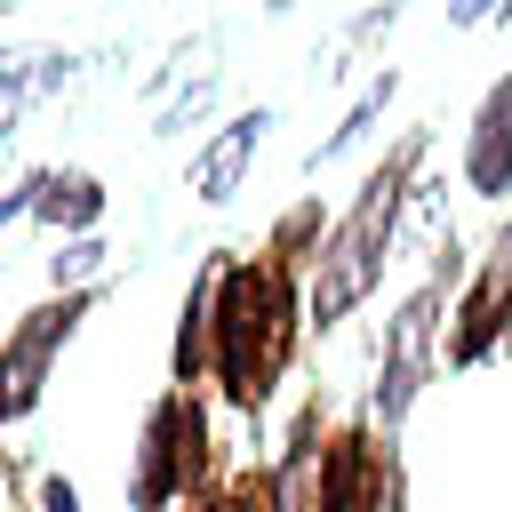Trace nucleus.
<instances>
[{
	"mask_svg": "<svg viewBox=\"0 0 512 512\" xmlns=\"http://www.w3.org/2000/svg\"><path fill=\"white\" fill-rule=\"evenodd\" d=\"M304 328V288H296V256L256 248V256H216V304H208V376L224 384V400L240 416H256L296 352Z\"/></svg>",
	"mask_w": 512,
	"mask_h": 512,
	"instance_id": "1",
	"label": "nucleus"
},
{
	"mask_svg": "<svg viewBox=\"0 0 512 512\" xmlns=\"http://www.w3.org/2000/svg\"><path fill=\"white\" fill-rule=\"evenodd\" d=\"M416 160H424V136H408L400 152H384V168L360 176L352 208L328 224L320 256H312V288H304V328H344L376 288H384V264H392V240H400V216H408V192H416Z\"/></svg>",
	"mask_w": 512,
	"mask_h": 512,
	"instance_id": "2",
	"label": "nucleus"
},
{
	"mask_svg": "<svg viewBox=\"0 0 512 512\" xmlns=\"http://www.w3.org/2000/svg\"><path fill=\"white\" fill-rule=\"evenodd\" d=\"M464 256H456V232L440 240V264L400 296V312L384 320V360H376V384H368V424L376 432H400L408 408L424 400L432 384V344H440V312H448V288H456Z\"/></svg>",
	"mask_w": 512,
	"mask_h": 512,
	"instance_id": "3",
	"label": "nucleus"
},
{
	"mask_svg": "<svg viewBox=\"0 0 512 512\" xmlns=\"http://www.w3.org/2000/svg\"><path fill=\"white\" fill-rule=\"evenodd\" d=\"M208 472V416L192 384H168L144 416V440L128 456V512H168L176 496H192Z\"/></svg>",
	"mask_w": 512,
	"mask_h": 512,
	"instance_id": "4",
	"label": "nucleus"
},
{
	"mask_svg": "<svg viewBox=\"0 0 512 512\" xmlns=\"http://www.w3.org/2000/svg\"><path fill=\"white\" fill-rule=\"evenodd\" d=\"M88 312H96V288H56V296H40V304L0 336V424H24V416L40 408L64 344L80 336Z\"/></svg>",
	"mask_w": 512,
	"mask_h": 512,
	"instance_id": "5",
	"label": "nucleus"
},
{
	"mask_svg": "<svg viewBox=\"0 0 512 512\" xmlns=\"http://www.w3.org/2000/svg\"><path fill=\"white\" fill-rule=\"evenodd\" d=\"M304 512H400V456H392V432H376V424L328 432V448H320V464H312Z\"/></svg>",
	"mask_w": 512,
	"mask_h": 512,
	"instance_id": "6",
	"label": "nucleus"
},
{
	"mask_svg": "<svg viewBox=\"0 0 512 512\" xmlns=\"http://www.w3.org/2000/svg\"><path fill=\"white\" fill-rule=\"evenodd\" d=\"M448 320H456L448 328V368H480L488 352H504V336H512V224L488 240V256L464 280V296H456Z\"/></svg>",
	"mask_w": 512,
	"mask_h": 512,
	"instance_id": "7",
	"label": "nucleus"
},
{
	"mask_svg": "<svg viewBox=\"0 0 512 512\" xmlns=\"http://www.w3.org/2000/svg\"><path fill=\"white\" fill-rule=\"evenodd\" d=\"M456 176L472 200H512V72H496L464 120V152H456Z\"/></svg>",
	"mask_w": 512,
	"mask_h": 512,
	"instance_id": "8",
	"label": "nucleus"
},
{
	"mask_svg": "<svg viewBox=\"0 0 512 512\" xmlns=\"http://www.w3.org/2000/svg\"><path fill=\"white\" fill-rule=\"evenodd\" d=\"M264 128H272V104H256V112H232L200 152H192V168H184V184H192V200H208V208H224L232 192H240V176H248V160L264 152Z\"/></svg>",
	"mask_w": 512,
	"mask_h": 512,
	"instance_id": "9",
	"label": "nucleus"
},
{
	"mask_svg": "<svg viewBox=\"0 0 512 512\" xmlns=\"http://www.w3.org/2000/svg\"><path fill=\"white\" fill-rule=\"evenodd\" d=\"M96 216H104V184L88 176V168H40V192H32V224L40 232H96Z\"/></svg>",
	"mask_w": 512,
	"mask_h": 512,
	"instance_id": "10",
	"label": "nucleus"
},
{
	"mask_svg": "<svg viewBox=\"0 0 512 512\" xmlns=\"http://www.w3.org/2000/svg\"><path fill=\"white\" fill-rule=\"evenodd\" d=\"M224 256V248H216ZM216 256L192 272L184 304H176V344H168V384H200L208 376V304H216Z\"/></svg>",
	"mask_w": 512,
	"mask_h": 512,
	"instance_id": "11",
	"label": "nucleus"
},
{
	"mask_svg": "<svg viewBox=\"0 0 512 512\" xmlns=\"http://www.w3.org/2000/svg\"><path fill=\"white\" fill-rule=\"evenodd\" d=\"M392 88H400V72H392V64H384V72H376V80H368V88H360V104H352V112H344V120H336V136H320V144H312V152H304V176H320V168H328V160H344V152H352V144H368V136H376V120H384V104H392Z\"/></svg>",
	"mask_w": 512,
	"mask_h": 512,
	"instance_id": "12",
	"label": "nucleus"
},
{
	"mask_svg": "<svg viewBox=\"0 0 512 512\" xmlns=\"http://www.w3.org/2000/svg\"><path fill=\"white\" fill-rule=\"evenodd\" d=\"M200 512H296V504H288V488H280L272 472H256V464H248V472H232Z\"/></svg>",
	"mask_w": 512,
	"mask_h": 512,
	"instance_id": "13",
	"label": "nucleus"
},
{
	"mask_svg": "<svg viewBox=\"0 0 512 512\" xmlns=\"http://www.w3.org/2000/svg\"><path fill=\"white\" fill-rule=\"evenodd\" d=\"M104 264H112V248H104L96 232H72V240H64V248L48 256V280H56V288H88V280H96Z\"/></svg>",
	"mask_w": 512,
	"mask_h": 512,
	"instance_id": "14",
	"label": "nucleus"
},
{
	"mask_svg": "<svg viewBox=\"0 0 512 512\" xmlns=\"http://www.w3.org/2000/svg\"><path fill=\"white\" fill-rule=\"evenodd\" d=\"M208 104H216V72H200V80H192V88H184V96L160 112V136H184V120H200Z\"/></svg>",
	"mask_w": 512,
	"mask_h": 512,
	"instance_id": "15",
	"label": "nucleus"
},
{
	"mask_svg": "<svg viewBox=\"0 0 512 512\" xmlns=\"http://www.w3.org/2000/svg\"><path fill=\"white\" fill-rule=\"evenodd\" d=\"M32 192H40V168H32V176H16V184L0 192V224H24V216H32Z\"/></svg>",
	"mask_w": 512,
	"mask_h": 512,
	"instance_id": "16",
	"label": "nucleus"
},
{
	"mask_svg": "<svg viewBox=\"0 0 512 512\" xmlns=\"http://www.w3.org/2000/svg\"><path fill=\"white\" fill-rule=\"evenodd\" d=\"M40 512H80V488L64 472H40Z\"/></svg>",
	"mask_w": 512,
	"mask_h": 512,
	"instance_id": "17",
	"label": "nucleus"
},
{
	"mask_svg": "<svg viewBox=\"0 0 512 512\" xmlns=\"http://www.w3.org/2000/svg\"><path fill=\"white\" fill-rule=\"evenodd\" d=\"M504 16V0H448V24L456 32H472V24H496Z\"/></svg>",
	"mask_w": 512,
	"mask_h": 512,
	"instance_id": "18",
	"label": "nucleus"
},
{
	"mask_svg": "<svg viewBox=\"0 0 512 512\" xmlns=\"http://www.w3.org/2000/svg\"><path fill=\"white\" fill-rule=\"evenodd\" d=\"M496 24H512V0H504V16H496Z\"/></svg>",
	"mask_w": 512,
	"mask_h": 512,
	"instance_id": "19",
	"label": "nucleus"
},
{
	"mask_svg": "<svg viewBox=\"0 0 512 512\" xmlns=\"http://www.w3.org/2000/svg\"><path fill=\"white\" fill-rule=\"evenodd\" d=\"M504 360H512V336H504Z\"/></svg>",
	"mask_w": 512,
	"mask_h": 512,
	"instance_id": "20",
	"label": "nucleus"
}]
</instances>
